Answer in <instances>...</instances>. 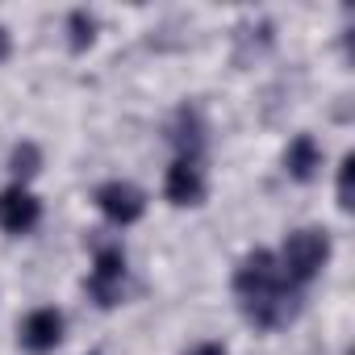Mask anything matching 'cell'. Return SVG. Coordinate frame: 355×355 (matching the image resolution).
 Here are the masks:
<instances>
[{"instance_id": "5", "label": "cell", "mask_w": 355, "mask_h": 355, "mask_svg": "<svg viewBox=\"0 0 355 355\" xmlns=\"http://www.w3.org/2000/svg\"><path fill=\"white\" fill-rule=\"evenodd\" d=\"M42 218V205L34 193H26L21 184L5 189L0 193V230H9V234H30Z\"/></svg>"}, {"instance_id": "6", "label": "cell", "mask_w": 355, "mask_h": 355, "mask_svg": "<svg viewBox=\"0 0 355 355\" xmlns=\"http://www.w3.org/2000/svg\"><path fill=\"white\" fill-rule=\"evenodd\" d=\"M171 205H201L205 197V175L197 167V159H175L167 167V184H163Z\"/></svg>"}, {"instance_id": "12", "label": "cell", "mask_w": 355, "mask_h": 355, "mask_svg": "<svg viewBox=\"0 0 355 355\" xmlns=\"http://www.w3.org/2000/svg\"><path fill=\"white\" fill-rule=\"evenodd\" d=\"M189 355H226V347H222V343H201V347H193Z\"/></svg>"}, {"instance_id": "3", "label": "cell", "mask_w": 355, "mask_h": 355, "mask_svg": "<svg viewBox=\"0 0 355 355\" xmlns=\"http://www.w3.org/2000/svg\"><path fill=\"white\" fill-rule=\"evenodd\" d=\"M88 293L96 297V305H117L121 293H125V255L105 247L96 251V263H92V276H88Z\"/></svg>"}, {"instance_id": "10", "label": "cell", "mask_w": 355, "mask_h": 355, "mask_svg": "<svg viewBox=\"0 0 355 355\" xmlns=\"http://www.w3.org/2000/svg\"><path fill=\"white\" fill-rule=\"evenodd\" d=\"M351 171H355V155H347L343 167H338V205H343V209L355 205V197H351Z\"/></svg>"}, {"instance_id": "4", "label": "cell", "mask_w": 355, "mask_h": 355, "mask_svg": "<svg viewBox=\"0 0 355 355\" xmlns=\"http://www.w3.org/2000/svg\"><path fill=\"white\" fill-rule=\"evenodd\" d=\"M96 209H101L113 226H130V222L142 218L146 197H142L134 184H125V180H109V184L96 189Z\"/></svg>"}, {"instance_id": "1", "label": "cell", "mask_w": 355, "mask_h": 355, "mask_svg": "<svg viewBox=\"0 0 355 355\" xmlns=\"http://www.w3.org/2000/svg\"><path fill=\"white\" fill-rule=\"evenodd\" d=\"M234 293H239V301H243V309H247V318L255 326L276 330V326L297 318V288L284 280V272H280L272 251H251L239 263Z\"/></svg>"}, {"instance_id": "9", "label": "cell", "mask_w": 355, "mask_h": 355, "mask_svg": "<svg viewBox=\"0 0 355 355\" xmlns=\"http://www.w3.org/2000/svg\"><path fill=\"white\" fill-rule=\"evenodd\" d=\"M67 26H71V46H76V51H84V46H92V38H96V21H92V13H84V9H76Z\"/></svg>"}, {"instance_id": "11", "label": "cell", "mask_w": 355, "mask_h": 355, "mask_svg": "<svg viewBox=\"0 0 355 355\" xmlns=\"http://www.w3.org/2000/svg\"><path fill=\"white\" fill-rule=\"evenodd\" d=\"M13 171H17V175H34V171H38V146H30V142L17 146V150H13Z\"/></svg>"}, {"instance_id": "8", "label": "cell", "mask_w": 355, "mask_h": 355, "mask_svg": "<svg viewBox=\"0 0 355 355\" xmlns=\"http://www.w3.org/2000/svg\"><path fill=\"white\" fill-rule=\"evenodd\" d=\"M284 167H288L293 180H313L318 167H322V150H318V142H313L309 134H297L293 146L284 150Z\"/></svg>"}, {"instance_id": "13", "label": "cell", "mask_w": 355, "mask_h": 355, "mask_svg": "<svg viewBox=\"0 0 355 355\" xmlns=\"http://www.w3.org/2000/svg\"><path fill=\"white\" fill-rule=\"evenodd\" d=\"M9 55V38H5V30H0V59Z\"/></svg>"}, {"instance_id": "7", "label": "cell", "mask_w": 355, "mask_h": 355, "mask_svg": "<svg viewBox=\"0 0 355 355\" xmlns=\"http://www.w3.org/2000/svg\"><path fill=\"white\" fill-rule=\"evenodd\" d=\"M63 343V313L59 309H34L21 322V347L34 355H46Z\"/></svg>"}, {"instance_id": "2", "label": "cell", "mask_w": 355, "mask_h": 355, "mask_svg": "<svg viewBox=\"0 0 355 355\" xmlns=\"http://www.w3.org/2000/svg\"><path fill=\"white\" fill-rule=\"evenodd\" d=\"M326 259H330V239H326V230H293V234L284 239L280 255H276V263H280V272H284V280H288L293 288L309 284V280L326 268Z\"/></svg>"}]
</instances>
